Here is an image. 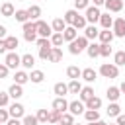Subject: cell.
<instances>
[{"mask_svg": "<svg viewBox=\"0 0 125 125\" xmlns=\"http://www.w3.org/2000/svg\"><path fill=\"white\" fill-rule=\"evenodd\" d=\"M18 45H20V39H18L16 35H8V37H6V47H8V53H10V51H16V49H18Z\"/></svg>", "mask_w": 125, "mask_h": 125, "instance_id": "29", "label": "cell"}, {"mask_svg": "<svg viewBox=\"0 0 125 125\" xmlns=\"http://www.w3.org/2000/svg\"><path fill=\"white\" fill-rule=\"evenodd\" d=\"M51 27H53V33H62V31L66 29V21H64L62 18H55V20L51 21Z\"/></svg>", "mask_w": 125, "mask_h": 125, "instance_id": "11", "label": "cell"}, {"mask_svg": "<svg viewBox=\"0 0 125 125\" xmlns=\"http://www.w3.org/2000/svg\"><path fill=\"white\" fill-rule=\"evenodd\" d=\"M100 107H102V98H98V96H94L86 102V109H100Z\"/></svg>", "mask_w": 125, "mask_h": 125, "instance_id": "35", "label": "cell"}, {"mask_svg": "<svg viewBox=\"0 0 125 125\" xmlns=\"http://www.w3.org/2000/svg\"><path fill=\"white\" fill-rule=\"evenodd\" d=\"M107 12H121L123 10V0H105Z\"/></svg>", "mask_w": 125, "mask_h": 125, "instance_id": "21", "label": "cell"}, {"mask_svg": "<svg viewBox=\"0 0 125 125\" xmlns=\"http://www.w3.org/2000/svg\"><path fill=\"white\" fill-rule=\"evenodd\" d=\"M0 14H2L4 18H12V16L16 14V8H14V4H12V2H4V4L0 6Z\"/></svg>", "mask_w": 125, "mask_h": 125, "instance_id": "15", "label": "cell"}, {"mask_svg": "<svg viewBox=\"0 0 125 125\" xmlns=\"http://www.w3.org/2000/svg\"><path fill=\"white\" fill-rule=\"evenodd\" d=\"M105 113H107L109 117H117V115L121 113V105H119L117 102H109V105H107Z\"/></svg>", "mask_w": 125, "mask_h": 125, "instance_id": "26", "label": "cell"}, {"mask_svg": "<svg viewBox=\"0 0 125 125\" xmlns=\"http://www.w3.org/2000/svg\"><path fill=\"white\" fill-rule=\"evenodd\" d=\"M113 31L111 29H102L100 31V35H98V39H100V43H109L111 45V41H113Z\"/></svg>", "mask_w": 125, "mask_h": 125, "instance_id": "23", "label": "cell"}, {"mask_svg": "<svg viewBox=\"0 0 125 125\" xmlns=\"http://www.w3.org/2000/svg\"><path fill=\"white\" fill-rule=\"evenodd\" d=\"M96 78H98V72L94 68H82V80L84 82L92 84V82H96Z\"/></svg>", "mask_w": 125, "mask_h": 125, "instance_id": "13", "label": "cell"}, {"mask_svg": "<svg viewBox=\"0 0 125 125\" xmlns=\"http://www.w3.org/2000/svg\"><path fill=\"white\" fill-rule=\"evenodd\" d=\"M74 125H82V123H74Z\"/></svg>", "mask_w": 125, "mask_h": 125, "instance_id": "59", "label": "cell"}, {"mask_svg": "<svg viewBox=\"0 0 125 125\" xmlns=\"http://www.w3.org/2000/svg\"><path fill=\"white\" fill-rule=\"evenodd\" d=\"M90 6V0H74V10H86Z\"/></svg>", "mask_w": 125, "mask_h": 125, "instance_id": "46", "label": "cell"}, {"mask_svg": "<svg viewBox=\"0 0 125 125\" xmlns=\"http://www.w3.org/2000/svg\"><path fill=\"white\" fill-rule=\"evenodd\" d=\"M8 119H10V111H8L6 107H0V123H2V125H6V123H8Z\"/></svg>", "mask_w": 125, "mask_h": 125, "instance_id": "47", "label": "cell"}, {"mask_svg": "<svg viewBox=\"0 0 125 125\" xmlns=\"http://www.w3.org/2000/svg\"><path fill=\"white\" fill-rule=\"evenodd\" d=\"M111 31L115 37H125V18H115Z\"/></svg>", "mask_w": 125, "mask_h": 125, "instance_id": "8", "label": "cell"}, {"mask_svg": "<svg viewBox=\"0 0 125 125\" xmlns=\"http://www.w3.org/2000/svg\"><path fill=\"white\" fill-rule=\"evenodd\" d=\"M86 111V104L80 102V100H74V102H68V113L72 115H80Z\"/></svg>", "mask_w": 125, "mask_h": 125, "instance_id": "9", "label": "cell"}, {"mask_svg": "<svg viewBox=\"0 0 125 125\" xmlns=\"http://www.w3.org/2000/svg\"><path fill=\"white\" fill-rule=\"evenodd\" d=\"M62 43H64L62 33H53V35H51V45H53V47H61Z\"/></svg>", "mask_w": 125, "mask_h": 125, "instance_id": "39", "label": "cell"}, {"mask_svg": "<svg viewBox=\"0 0 125 125\" xmlns=\"http://www.w3.org/2000/svg\"><path fill=\"white\" fill-rule=\"evenodd\" d=\"M98 35H100V29H98L96 25L88 23V25H86V29H84V37H86L88 41H90V39L94 41V39H98Z\"/></svg>", "mask_w": 125, "mask_h": 125, "instance_id": "12", "label": "cell"}, {"mask_svg": "<svg viewBox=\"0 0 125 125\" xmlns=\"http://www.w3.org/2000/svg\"><path fill=\"white\" fill-rule=\"evenodd\" d=\"M115 123H117V125H125V113H119V115L115 117Z\"/></svg>", "mask_w": 125, "mask_h": 125, "instance_id": "52", "label": "cell"}, {"mask_svg": "<svg viewBox=\"0 0 125 125\" xmlns=\"http://www.w3.org/2000/svg\"><path fill=\"white\" fill-rule=\"evenodd\" d=\"M107 125H117V123H107Z\"/></svg>", "mask_w": 125, "mask_h": 125, "instance_id": "58", "label": "cell"}, {"mask_svg": "<svg viewBox=\"0 0 125 125\" xmlns=\"http://www.w3.org/2000/svg\"><path fill=\"white\" fill-rule=\"evenodd\" d=\"M6 125H23V123H21V121H20V119H14V117H10V119H8V123H6Z\"/></svg>", "mask_w": 125, "mask_h": 125, "instance_id": "53", "label": "cell"}, {"mask_svg": "<svg viewBox=\"0 0 125 125\" xmlns=\"http://www.w3.org/2000/svg\"><path fill=\"white\" fill-rule=\"evenodd\" d=\"M111 55V45L109 43H100V57H109Z\"/></svg>", "mask_w": 125, "mask_h": 125, "instance_id": "42", "label": "cell"}, {"mask_svg": "<svg viewBox=\"0 0 125 125\" xmlns=\"http://www.w3.org/2000/svg\"><path fill=\"white\" fill-rule=\"evenodd\" d=\"M100 25H102V29H111L113 27V18L109 16V12L100 16Z\"/></svg>", "mask_w": 125, "mask_h": 125, "instance_id": "16", "label": "cell"}, {"mask_svg": "<svg viewBox=\"0 0 125 125\" xmlns=\"http://www.w3.org/2000/svg\"><path fill=\"white\" fill-rule=\"evenodd\" d=\"M53 92L57 94V98H64V96L68 94V84H64V82H57V84L53 86Z\"/></svg>", "mask_w": 125, "mask_h": 125, "instance_id": "19", "label": "cell"}, {"mask_svg": "<svg viewBox=\"0 0 125 125\" xmlns=\"http://www.w3.org/2000/svg\"><path fill=\"white\" fill-rule=\"evenodd\" d=\"M33 64H35V57L33 55H29V53L21 55V66L23 68H31L33 70Z\"/></svg>", "mask_w": 125, "mask_h": 125, "instance_id": "27", "label": "cell"}, {"mask_svg": "<svg viewBox=\"0 0 125 125\" xmlns=\"http://www.w3.org/2000/svg\"><path fill=\"white\" fill-rule=\"evenodd\" d=\"M62 37H64V41H68V43H72L76 37H78V31L72 27V25H66V29L62 31Z\"/></svg>", "mask_w": 125, "mask_h": 125, "instance_id": "22", "label": "cell"}, {"mask_svg": "<svg viewBox=\"0 0 125 125\" xmlns=\"http://www.w3.org/2000/svg\"><path fill=\"white\" fill-rule=\"evenodd\" d=\"M76 18H78V12H76V10H66L64 16H62V20L66 21V25H72Z\"/></svg>", "mask_w": 125, "mask_h": 125, "instance_id": "34", "label": "cell"}, {"mask_svg": "<svg viewBox=\"0 0 125 125\" xmlns=\"http://www.w3.org/2000/svg\"><path fill=\"white\" fill-rule=\"evenodd\" d=\"M8 94H10L12 100H20V98L23 96V86H20V84H12V86L8 88Z\"/></svg>", "mask_w": 125, "mask_h": 125, "instance_id": "14", "label": "cell"}, {"mask_svg": "<svg viewBox=\"0 0 125 125\" xmlns=\"http://www.w3.org/2000/svg\"><path fill=\"white\" fill-rule=\"evenodd\" d=\"M27 14H29V20H31V21H33V20L37 21L39 16H41V6H37V4L29 6V8H27Z\"/></svg>", "mask_w": 125, "mask_h": 125, "instance_id": "28", "label": "cell"}, {"mask_svg": "<svg viewBox=\"0 0 125 125\" xmlns=\"http://www.w3.org/2000/svg\"><path fill=\"white\" fill-rule=\"evenodd\" d=\"M8 72H10V68H8L4 62H0V78H6V76H8Z\"/></svg>", "mask_w": 125, "mask_h": 125, "instance_id": "50", "label": "cell"}, {"mask_svg": "<svg viewBox=\"0 0 125 125\" xmlns=\"http://www.w3.org/2000/svg\"><path fill=\"white\" fill-rule=\"evenodd\" d=\"M14 18H16V21H20L21 25H23L25 21H29V14H27V10H16Z\"/></svg>", "mask_w": 125, "mask_h": 125, "instance_id": "33", "label": "cell"}, {"mask_svg": "<svg viewBox=\"0 0 125 125\" xmlns=\"http://www.w3.org/2000/svg\"><path fill=\"white\" fill-rule=\"evenodd\" d=\"M61 61H62V49L61 47H53L51 57H49V62H61Z\"/></svg>", "mask_w": 125, "mask_h": 125, "instance_id": "31", "label": "cell"}, {"mask_svg": "<svg viewBox=\"0 0 125 125\" xmlns=\"http://www.w3.org/2000/svg\"><path fill=\"white\" fill-rule=\"evenodd\" d=\"M8 111H10V117H14V119H23V115H25V107H23L20 102L10 104Z\"/></svg>", "mask_w": 125, "mask_h": 125, "instance_id": "7", "label": "cell"}, {"mask_svg": "<svg viewBox=\"0 0 125 125\" xmlns=\"http://www.w3.org/2000/svg\"><path fill=\"white\" fill-rule=\"evenodd\" d=\"M86 53H88V57L90 59H96V57H100V43H90L88 45V49H86Z\"/></svg>", "mask_w": 125, "mask_h": 125, "instance_id": "30", "label": "cell"}, {"mask_svg": "<svg viewBox=\"0 0 125 125\" xmlns=\"http://www.w3.org/2000/svg\"><path fill=\"white\" fill-rule=\"evenodd\" d=\"M4 64L8 66V68H18L20 64H21V57L16 53V51H10V53H6V59H4Z\"/></svg>", "mask_w": 125, "mask_h": 125, "instance_id": "6", "label": "cell"}, {"mask_svg": "<svg viewBox=\"0 0 125 125\" xmlns=\"http://www.w3.org/2000/svg\"><path fill=\"white\" fill-rule=\"evenodd\" d=\"M6 31H8V29H6V25H0V39H6V37H8V35H6Z\"/></svg>", "mask_w": 125, "mask_h": 125, "instance_id": "54", "label": "cell"}, {"mask_svg": "<svg viewBox=\"0 0 125 125\" xmlns=\"http://www.w3.org/2000/svg\"><path fill=\"white\" fill-rule=\"evenodd\" d=\"M0 125H2V123H0Z\"/></svg>", "mask_w": 125, "mask_h": 125, "instance_id": "62", "label": "cell"}, {"mask_svg": "<svg viewBox=\"0 0 125 125\" xmlns=\"http://www.w3.org/2000/svg\"><path fill=\"white\" fill-rule=\"evenodd\" d=\"M35 117H37L39 123H49V111H47V109H39V111L35 113Z\"/></svg>", "mask_w": 125, "mask_h": 125, "instance_id": "43", "label": "cell"}, {"mask_svg": "<svg viewBox=\"0 0 125 125\" xmlns=\"http://www.w3.org/2000/svg\"><path fill=\"white\" fill-rule=\"evenodd\" d=\"M66 76H68L70 80H80V78H82V68H78V66L70 64V66L66 68Z\"/></svg>", "mask_w": 125, "mask_h": 125, "instance_id": "17", "label": "cell"}, {"mask_svg": "<svg viewBox=\"0 0 125 125\" xmlns=\"http://www.w3.org/2000/svg\"><path fill=\"white\" fill-rule=\"evenodd\" d=\"M100 74L104 78H117L119 76V66L113 64V62H104L100 66Z\"/></svg>", "mask_w": 125, "mask_h": 125, "instance_id": "3", "label": "cell"}, {"mask_svg": "<svg viewBox=\"0 0 125 125\" xmlns=\"http://www.w3.org/2000/svg\"><path fill=\"white\" fill-rule=\"evenodd\" d=\"M55 125H59V123H55Z\"/></svg>", "mask_w": 125, "mask_h": 125, "instance_id": "61", "label": "cell"}, {"mask_svg": "<svg viewBox=\"0 0 125 125\" xmlns=\"http://www.w3.org/2000/svg\"><path fill=\"white\" fill-rule=\"evenodd\" d=\"M59 125H74V115L72 113H62V117H61V121H59Z\"/></svg>", "mask_w": 125, "mask_h": 125, "instance_id": "41", "label": "cell"}, {"mask_svg": "<svg viewBox=\"0 0 125 125\" xmlns=\"http://www.w3.org/2000/svg\"><path fill=\"white\" fill-rule=\"evenodd\" d=\"M53 109H57V111H61V113H66V111H68V102H66L64 98H55V100H53Z\"/></svg>", "mask_w": 125, "mask_h": 125, "instance_id": "10", "label": "cell"}, {"mask_svg": "<svg viewBox=\"0 0 125 125\" xmlns=\"http://www.w3.org/2000/svg\"><path fill=\"white\" fill-rule=\"evenodd\" d=\"M119 90H121V94H125V80L119 84Z\"/></svg>", "mask_w": 125, "mask_h": 125, "instance_id": "57", "label": "cell"}, {"mask_svg": "<svg viewBox=\"0 0 125 125\" xmlns=\"http://www.w3.org/2000/svg\"><path fill=\"white\" fill-rule=\"evenodd\" d=\"M10 104V94L8 92H0V107H6Z\"/></svg>", "mask_w": 125, "mask_h": 125, "instance_id": "49", "label": "cell"}, {"mask_svg": "<svg viewBox=\"0 0 125 125\" xmlns=\"http://www.w3.org/2000/svg\"><path fill=\"white\" fill-rule=\"evenodd\" d=\"M88 45H90V41H88L84 35H80V37H76L72 43H68V53H70V55H80L82 51L88 49Z\"/></svg>", "mask_w": 125, "mask_h": 125, "instance_id": "1", "label": "cell"}, {"mask_svg": "<svg viewBox=\"0 0 125 125\" xmlns=\"http://www.w3.org/2000/svg\"><path fill=\"white\" fill-rule=\"evenodd\" d=\"M105 96H107V100H109V102H117V100H119V96H121L119 86H109V88L105 90Z\"/></svg>", "mask_w": 125, "mask_h": 125, "instance_id": "20", "label": "cell"}, {"mask_svg": "<svg viewBox=\"0 0 125 125\" xmlns=\"http://www.w3.org/2000/svg\"><path fill=\"white\" fill-rule=\"evenodd\" d=\"M94 6H98V8L100 6H105V0H94Z\"/></svg>", "mask_w": 125, "mask_h": 125, "instance_id": "55", "label": "cell"}, {"mask_svg": "<svg viewBox=\"0 0 125 125\" xmlns=\"http://www.w3.org/2000/svg\"><path fill=\"white\" fill-rule=\"evenodd\" d=\"M25 82H29V74H27L25 70H16V74H14V84L23 86Z\"/></svg>", "mask_w": 125, "mask_h": 125, "instance_id": "18", "label": "cell"}, {"mask_svg": "<svg viewBox=\"0 0 125 125\" xmlns=\"http://www.w3.org/2000/svg\"><path fill=\"white\" fill-rule=\"evenodd\" d=\"M18 2H23V0H18Z\"/></svg>", "mask_w": 125, "mask_h": 125, "instance_id": "60", "label": "cell"}, {"mask_svg": "<svg viewBox=\"0 0 125 125\" xmlns=\"http://www.w3.org/2000/svg\"><path fill=\"white\" fill-rule=\"evenodd\" d=\"M21 123H23V125H39V121H37L35 115H23Z\"/></svg>", "mask_w": 125, "mask_h": 125, "instance_id": "45", "label": "cell"}, {"mask_svg": "<svg viewBox=\"0 0 125 125\" xmlns=\"http://www.w3.org/2000/svg\"><path fill=\"white\" fill-rule=\"evenodd\" d=\"M113 64H117V66H123L125 64V51H117L113 55Z\"/></svg>", "mask_w": 125, "mask_h": 125, "instance_id": "40", "label": "cell"}, {"mask_svg": "<svg viewBox=\"0 0 125 125\" xmlns=\"http://www.w3.org/2000/svg\"><path fill=\"white\" fill-rule=\"evenodd\" d=\"M86 25H88V21H86V18L78 14V18L74 20V23H72V27H74V29L78 31V29H86Z\"/></svg>", "mask_w": 125, "mask_h": 125, "instance_id": "37", "label": "cell"}, {"mask_svg": "<svg viewBox=\"0 0 125 125\" xmlns=\"http://www.w3.org/2000/svg\"><path fill=\"white\" fill-rule=\"evenodd\" d=\"M82 88H84V86L80 84V80H70V82H68V94H80Z\"/></svg>", "mask_w": 125, "mask_h": 125, "instance_id": "36", "label": "cell"}, {"mask_svg": "<svg viewBox=\"0 0 125 125\" xmlns=\"http://www.w3.org/2000/svg\"><path fill=\"white\" fill-rule=\"evenodd\" d=\"M43 80H45V72H43V70H31V72H29V82L41 84Z\"/></svg>", "mask_w": 125, "mask_h": 125, "instance_id": "25", "label": "cell"}, {"mask_svg": "<svg viewBox=\"0 0 125 125\" xmlns=\"http://www.w3.org/2000/svg\"><path fill=\"white\" fill-rule=\"evenodd\" d=\"M35 43H37L39 49H43V47H53V45H51V39H47V37H39Z\"/></svg>", "mask_w": 125, "mask_h": 125, "instance_id": "48", "label": "cell"}, {"mask_svg": "<svg viewBox=\"0 0 125 125\" xmlns=\"http://www.w3.org/2000/svg\"><path fill=\"white\" fill-rule=\"evenodd\" d=\"M35 27H37V35H39V37L51 39V35H53L51 23H47V21H43V20H37V21H35Z\"/></svg>", "mask_w": 125, "mask_h": 125, "instance_id": "5", "label": "cell"}, {"mask_svg": "<svg viewBox=\"0 0 125 125\" xmlns=\"http://www.w3.org/2000/svg\"><path fill=\"white\" fill-rule=\"evenodd\" d=\"M51 51H53V47H43V49H39V59H41V61H49Z\"/></svg>", "mask_w": 125, "mask_h": 125, "instance_id": "44", "label": "cell"}, {"mask_svg": "<svg viewBox=\"0 0 125 125\" xmlns=\"http://www.w3.org/2000/svg\"><path fill=\"white\" fill-rule=\"evenodd\" d=\"M84 117H86L88 123L100 121V111H98V109H86V111H84Z\"/></svg>", "mask_w": 125, "mask_h": 125, "instance_id": "32", "label": "cell"}, {"mask_svg": "<svg viewBox=\"0 0 125 125\" xmlns=\"http://www.w3.org/2000/svg\"><path fill=\"white\" fill-rule=\"evenodd\" d=\"M84 12H86V14H84V18H86V21H88V23L96 25V21H100L102 12H100V8H98V6H88Z\"/></svg>", "mask_w": 125, "mask_h": 125, "instance_id": "4", "label": "cell"}, {"mask_svg": "<svg viewBox=\"0 0 125 125\" xmlns=\"http://www.w3.org/2000/svg\"><path fill=\"white\" fill-rule=\"evenodd\" d=\"M23 39L27 41V43H31V41H37V27H35V21H25L23 25Z\"/></svg>", "mask_w": 125, "mask_h": 125, "instance_id": "2", "label": "cell"}, {"mask_svg": "<svg viewBox=\"0 0 125 125\" xmlns=\"http://www.w3.org/2000/svg\"><path fill=\"white\" fill-rule=\"evenodd\" d=\"M8 47H6V39H0V55H6Z\"/></svg>", "mask_w": 125, "mask_h": 125, "instance_id": "51", "label": "cell"}, {"mask_svg": "<svg viewBox=\"0 0 125 125\" xmlns=\"http://www.w3.org/2000/svg\"><path fill=\"white\" fill-rule=\"evenodd\" d=\"M88 125H107V123H105V121H102V119H100V121H94V123H88Z\"/></svg>", "mask_w": 125, "mask_h": 125, "instance_id": "56", "label": "cell"}, {"mask_svg": "<svg viewBox=\"0 0 125 125\" xmlns=\"http://www.w3.org/2000/svg\"><path fill=\"white\" fill-rule=\"evenodd\" d=\"M61 117H62V113H61V111H57V109H51V111H49V125H55V123H59V121H61Z\"/></svg>", "mask_w": 125, "mask_h": 125, "instance_id": "38", "label": "cell"}, {"mask_svg": "<svg viewBox=\"0 0 125 125\" xmlns=\"http://www.w3.org/2000/svg\"><path fill=\"white\" fill-rule=\"evenodd\" d=\"M78 96H80V102H84V104H86V102H88L90 98H94L96 94H94V88H92V86H84V88L80 90V94H78Z\"/></svg>", "mask_w": 125, "mask_h": 125, "instance_id": "24", "label": "cell"}]
</instances>
